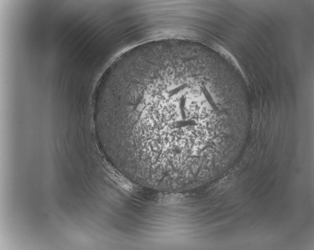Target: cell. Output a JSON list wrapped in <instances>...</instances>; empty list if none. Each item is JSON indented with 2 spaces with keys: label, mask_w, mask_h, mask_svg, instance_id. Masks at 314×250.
<instances>
[{
  "label": "cell",
  "mask_w": 314,
  "mask_h": 250,
  "mask_svg": "<svg viewBox=\"0 0 314 250\" xmlns=\"http://www.w3.org/2000/svg\"><path fill=\"white\" fill-rule=\"evenodd\" d=\"M193 62L150 67L130 80L94 129L112 166L146 188L183 192L209 178L245 123L218 75Z\"/></svg>",
  "instance_id": "cell-1"
}]
</instances>
